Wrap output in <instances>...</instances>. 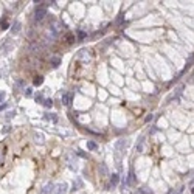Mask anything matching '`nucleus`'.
I'll return each mask as SVG.
<instances>
[{
  "mask_svg": "<svg viewBox=\"0 0 194 194\" xmlns=\"http://www.w3.org/2000/svg\"><path fill=\"white\" fill-rule=\"evenodd\" d=\"M44 104L47 106V107H51V106H53V101H51V100H45Z\"/></svg>",
  "mask_w": 194,
  "mask_h": 194,
  "instance_id": "10",
  "label": "nucleus"
},
{
  "mask_svg": "<svg viewBox=\"0 0 194 194\" xmlns=\"http://www.w3.org/2000/svg\"><path fill=\"white\" fill-rule=\"evenodd\" d=\"M44 5H39L36 8V20H42L47 16V2H42Z\"/></svg>",
  "mask_w": 194,
  "mask_h": 194,
  "instance_id": "1",
  "label": "nucleus"
},
{
  "mask_svg": "<svg viewBox=\"0 0 194 194\" xmlns=\"http://www.w3.org/2000/svg\"><path fill=\"white\" fill-rule=\"evenodd\" d=\"M182 191H183V188H180V189H179V191H177V194H182Z\"/></svg>",
  "mask_w": 194,
  "mask_h": 194,
  "instance_id": "12",
  "label": "nucleus"
},
{
  "mask_svg": "<svg viewBox=\"0 0 194 194\" xmlns=\"http://www.w3.org/2000/svg\"><path fill=\"white\" fill-rule=\"evenodd\" d=\"M33 82H34V86H40V84L44 82V78H42V76H36Z\"/></svg>",
  "mask_w": 194,
  "mask_h": 194,
  "instance_id": "3",
  "label": "nucleus"
},
{
  "mask_svg": "<svg viewBox=\"0 0 194 194\" xmlns=\"http://www.w3.org/2000/svg\"><path fill=\"white\" fill-rule=\"evenodd\" d=\"M65 188H67V185H61V186H59L58 194H64V193H65Z\"/></svg>",
  "mask_w": 194,
  "mask_h": 194,
  "instance_id": "7",
  "label": "nucleus"
},
{
  "mask_svg": "<svg viewBox=\"0 0 194 194\" xmlns=\"http://www.w3.org/2000/svg\"><path fill=\"white\" fill-rule=\"evenodd\" d=\"M26 96H31V89H26V92H25Z\"/></svg>",
  "mask_w": 194,
  "mask_h": 194,
  "instance_id": "11",
  "label": "nucleus"
},
{
  "mask_svg": "<svg viewBox=\"0 0 194 194\" xmlns=\"http://www.w3.org/2000/svg\"><path fill=\"white\" fill-rule=\"evenodd\" d=\"M71 98H73V95H71V93H64L62 95V102H64V104H65V106H70L71 104Z\"/></svg>",
  "mask_w": 194,
  "mask_h": 194,
  "instance_id": "2",
  "label": "nucleus"
},
{
  "mask_svg": "<svg viewBox=\"0 0 194 194\" xmlns=\"http://www.w3.org/2000/svg\"><path fill=\"white\" fill-rule=\"evenodd\" d=\"M117 182H118V176H117V174H113L112 179H110V183H112V186H115Z\"/></svg>",
  "mask_w": 194,
  "mask_h": 194,
  "instance_id": "6",
  "label": "nucleus"
},
{
  "mask_svg": "<svg viewBox=\"0 0 194 194\" xmlns=\"http://www.w3.org/2000/svg\"><path fill=\"white\" fill-rule=\"evenodd\" d=\"M87 148H89V149H96V144H95L93 141H89L87 143Z\"/></svg>",
  "mask_w": 194,
  "mask_h": 194,
  "instance_id": "8",
  "label": "nucleus"
},
{
  "mask_svg": "<svg viewBox=\"0 0 194 194\" xmlns=\"http://www.w3.org/2000/svg\"><path fill=\"white\" fill-rule=\"evenodd\" d=\"M51 189H53V185H47V186L44 188L42 194H50V193H51Z\"/></svg>",
  "mask_w": 194,
  "mask_h": 194,
  "instance_id": "4",
  "label": "nucleus"
},
{
  "mask_svg": "<svg viewBox=\"0 0 194 194\" xmlns=\"http://www.w3.org/2000/svg\"><path fill=\"white\" fill-rule=\"evenodd\" d=\"M193 194H194V188H193Z\"/></svg>",
  "mask_w": 194,
  "mask_h": 194,
  "instance_id": "13",
  "label": "nucleus"
},
{
  "mask_svg": "<svg viewBox=\"0 0 194 194\" xmlns=\"http://www.w3.org/2000/svg\"><path fill=\"white\" fill-rule=\"evenodd\" d=\"M132 180H134V171H131V174H129V179H127V183H132Z\"/></svg>",
  "mask_w": 194,
  "mask_h": 194,
  "instance_id": "9",
  "label": "nucleus"
},
{
  "mask_svg": "<svg viewBox=\"0 0 194 194\" xmlns=\"http://www.w3.org/2000/svg\"><path fill=\"white\" fill-rule=\"evenodd\" d=\"M59 64H61V59H59V58H53V59H51V65H53V67H58Z\"/></svg>",
  "mask_w": 194,
  "mask_h": 194,
  "instance_id": "5",
  "label": "nucleus"
}]
</instances>
